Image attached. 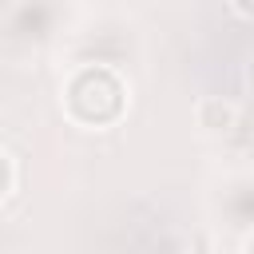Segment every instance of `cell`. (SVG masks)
Instances as JSON below:
<instances>
[{"label":"cell","mask_w":254,"mask_h":254,"mask_svg":"<svg viewBox=\"0 0 254 254\" xmlns=\"http://www.w3.org/2000/svg\"><path fill=\"white\" fill-rule=\"evenodd\" d=\"M64 111L79 127H111L127 111V83L107 64H83L64 83Z\"/></svg>","instance_id":"6da1fadb"},{"label":"cell","mask_w":254,"mask_h":254,"mask_svg":"<svg viewBox=\"0 0 254 254\" xmlns=\"http://www.w3.org/2000/svg\"><path fill=\"white\" fill-rule=\"evenodd\" d=\"M234 123H238V107H234L230 99L210 95V99L198 103V127H202V131H210V135H226Z\"/></svg>","instance_id":"7a4b0ae2"},{"label":"cell","mask_w":254,"mask_h":254,"mask_svg":"<svg viewBox=\"0 0 254 254\" xmlns=\"http://www.w3.org/2000/svg\"><path fill=\"white\" fill-rule=\"evenodd\" d=\"M0 163H4V198H12L16 194V155L4 147L0 151Z\"/></svg>","instance_id":"3957f363"},{"label":"cell","mask_w":254,"mask_h":254,"mask_svg":"<svg viewBox=\"0 0 254 254\" xmlns=\"http://www.w3.org/2000/svg\"><path fill=\"white\" fill-rule=\"evenodd\" d=\"M230 4H234V12H238V16L254 20V0H230Z\"/></svg>","instance_id":"277c9868"},{"label":"cell","mask_w":254,"mask_h":254,"mask_svg":"<svg viewBox=\"0 0 254 254\" xmlns=\"http://www.w3.org/2000/svg\"><path fill=\"white\" fill-rule=\"evenodd\" d=\"M242 254H254V230L246 234V242H242Z\"/></svg>","instance_id":"5b68a950"},{"label":"cell","mask_w":254,"mask_h":254,"mask_svg":"<svg viewBox=\"0 0 254 254\" xmlns=\"http://www.w3.org/2000/svg\"><path fill=\"white\" fill-rule=\"evenodd\" d=\"M250 83H254V60H250Z\"/></svg>","instance_id":"8992f818"}]
</instances>
